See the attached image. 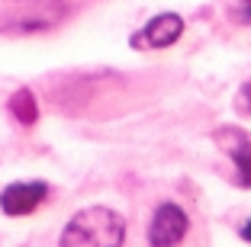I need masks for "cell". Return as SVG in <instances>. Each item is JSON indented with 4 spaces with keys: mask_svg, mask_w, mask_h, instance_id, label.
<instances>
[{
    "mask_svg": "<svg viewBox=\"0 0 251 247\" xmlns=\"http://www.w3.org/2000/svg\"><path fill=\"white\" fill-rule=\"evenodd\" d=\"M87 3L97 0H0V32L52 29Z\"/></svg>",
    "mask_w": 251,
    "mask_h": 247,
    "instance_id": "obj_3",
    "label": "cell"
},
{
    "mask_svg": "<svg viewBox=\"0 0 251 247\" xmlns=\"http://www.w3.org/2000/svg\"><path fill=\"white\" fill-rule=\"evenodd\" d=\"M213 141L235 164L232 183L242 189H251V132L238 129V125H222V129L213 132Z\"/></svg>",
    "mask_w": 251,
    "mask_h": 247,
    "instance_id": "obj_4",
    "label": "cell"
},
{
    "mask_svg": "<svg viewBox=\"0 0 251 247\" xmlns=\"http://www.w3.org/2000/svg\"><path fill=\"white\" fill-rule=\"evenodd\" d=\"M238 234H242V241H248V244H251V218H245V222H242Z\"/></svg>",
    "mask_w": 251,
    "mask_h": 247,
    "instance_id": "obj_9",
    "label": "cell"
},
{
    "mask_svg": "<svg viewBox=\"0 0 251 247\" xmlns=\"http://www.w3.org/2000/svg\"><path fill=\"white\" fill-rule=\"evenodd\" d=\"M193 234H197V215L190 205L174 193L155 196L142 222L145 247H187Z\"/></svg>",
    "mask_w": 251,
    "mask_h": 247,
    "instance_id": "obj_2",
    "label": "cell"
},
{
    "mask_svg": "<svg viewBox=\"0 0 251 247\" xmlns=\"http://www.w3.org/2000/svg\"><path fill=\"white\" fill-rule=\"evenodd\" d=\"M52 186L45 180H16L7 183L0 189V212L10 218H23V215H32L39 205L49 199Z\"/></svg>",
    "mask_w": 251,
    "mask_h": 247,
    "instance_id": "obj_5",
    "label": "cell"
},
{
    "mask_svg": "<svg viewBox=\"0 0 251 247\" xmlns=\"http://www.w3.org/2000/svg\"><path fill=\"white\" fill-rule=\"evenodd\" d=\"M180 36H184V16L158 13L132 36V48H171Z\"/></svg>",
    "mask_w": 251,
    "mask_h": 247,
    "instance_id": "obj_6",
    "label": "cell"
},
{
    "mask_svg": "<svg viewBox=\"0 0 251 247\" xmlns=\"http://www.w3.org/2000/svg\"><path fill=\"white\" fill-rule=\"evenodd\" d=\"M238 109H242V112H251V80L238 90Z\"/></svg>",
    "mask_w": 251,
    "mask_h": 247,
    "instance_id": "obj_8",
    "label": "cell"
},
{
    "mask_svg": "<svg viewBox=\"0 0 251 247\" xmlns=\"http://www.w3.org/2000/svg\"><path fill=\"white\" fill-rule=\"evenodd\" d=\"M129 238V222L113 205H84L58 231V247H123Z\"/></svg>",
    "mask_w": 251,
    "mask_h": 247,
    "instance_id": "obj_1",
    "label": "cell"
},
{
    "mask_svg": "<svg viewBox=\"0 0 251 247\" xmlns=\"http://www.w3.org/2000/svg\"><path fill=\"white\" fill-rule=\"evenodd\" d=\"M10 112H13V119L20 125H36V119H39V103H36V96H32V90H16L13 96H10Z\"/></svg>",
    "mask_w": 251,
    "mask_h": 247,
    "instance_id": "obj_7",
    "label": "cell"
},
{
    "mask_svg": "<svg viewBox=\"0 0 251 247\" xmlns=\"http://www.w3.org/2000/svg\"><path fill=\"white\" fill-rule=\"evenodd\" d=\"M245 3H251V0H245Z\"/></svg>",
    "mask_w": 251,
    "mask_h": 247,
    "instance_id": "obj_10",
    "label": "cell"
}]
</instances>
